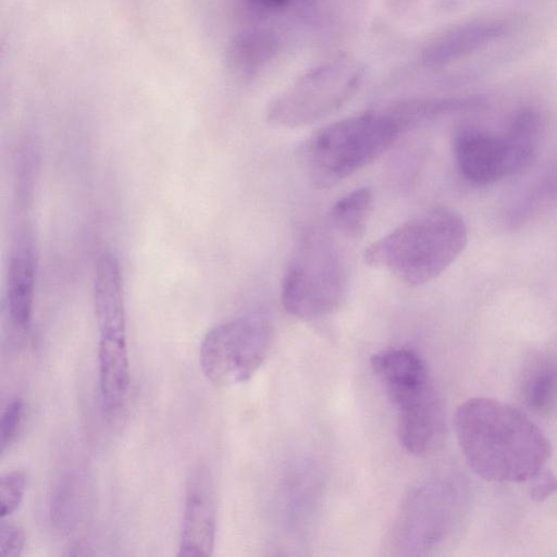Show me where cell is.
Masks as SVG:
<instances>
[{"label":"cell","mask_w":557,"mask_h":557,"mask_svg":"<svg viewBox=\"0 0 557 557\" xmlns=\"http://www.w3.org/2000/svg\"><path fill=\"white\" fill-rule=\"evenodd\" d=\"M371 368L397 411L403 447L414 456L436 449L444 434V411L423 359L409 349L389 348L372 356Z\"/></svg>","instance_id":"3"},{"label":"cell","mask_w":557,"mask_h":557,"mask_svg":"<svg viewBox=\"0 0 557 557\" xmlns=\"http://www.w3.org/2000/svg\"><path fill=\"white\" fill-rule=\"evenodd\" d=\"M511 28L503 18H481L456 26L435 38L424 50L430 65H443L463 58L505 36Z\"/></svg>","instance_id":"11"},{"label":"cell","mask_w":557,"mask_h":557,"mask_svg":"<svg viewBox=\"0 0 557 557\" xmlns=\"http://www.w3.org/2000/svg\"><path fill=\"white\" fill-rule=\"evenodd\" d=\"M260 7L267 9H281L289 3L290 0H253Z\"/></svg>","instance_id":"22"},{"label":"cell","mask_w":557,"mask_h":557,"mask_svg":"<svg viewBox=\"0 0 557 557\" xmlns=\"http://www.w3.org/2000/svg\"><path fill=\"white\" fill-rule=\"evenodd\" d=\"M36 256L30 234L18 232L11 249L8 275V308L15 325L25 329L33 314Z\"/></svg>","instance_id":"12"},{"label":"cell","mask_w":557,"mask_h":557,"mask_svg":"<svg viewBox=\"0 0 557 557\" xmlns=\"http://www.w3.org/2000/svg\"><path fill=\"white\" fill-rule=\"evenodd\" d=\"M462 455L479 476L500 483L529 482L550 456V444L521 410L488 397L462 403L454 418Z\"/></svg>","instance_id":"1"},{"label":"cell","mask_w":557,"mask_h":557,"mask_svg":"<svg viewBox=\"0 0 557 557\" xmlns=\"http://www.w3.org/2000/svg\"><path fill=\"white\" fill-rule=\"evenodd\" d=\"M468 242L463 219L447 208L423 212L364 251L369 265L380 267L411 286L425 284L441 275L462 252Z\"/></svg>","instance_id":"2"},{"label":"cell","mask_w":557,"mask_h":557,"mask_svg":"<svg viewBox=\"0 0 557 557\" xmlns=\"http://www.w3.org/2000/svg\"><path fill=\"white\" fill-rule=\"evenodd\" d=\"M465 511L466 494L456 481L421 483L404 498L385 540L386 548L398 556L430 554L455 534Z\"/></svg>","instance_id":"5"},{"label":"cell","mask_w":557,"mask_h":557,"mask_svg":"<svg viewBox=\"0 0 557 557\" xmlns=\"http://www.w3.org/2000/svg\"><path fill=\"white\" fill-rule=\"evenodd\" d=\"M395 115L362 113L334 122L311 136L302 158L311 184L331 188L383 154L397 139Z\"/></svg>","instance_id":"4"},{"label":"cell","mask_w":557,"mask_h":557,"mask_svg":"<svg viewBox=\"0 0 557 557\" xmlns=\"http://www.w3.org/2000/svg\"><path fill=\"white\" fill-rule=\"evenodd\" d=\"M26 491V475L22 471H10L0 479V516L4 519L21 505Z\"/></svg>","instance_id":"18"},{"label":"cell","mask_w":557,"mask_h":557,"mask_svg":"<svg viewBox=\"0 0 557 557\" xmlns=\"http://www.w3.org/2000/svg\"><path fill=\"white\" fill-rule=\"evenodd\" d=\"M373 206V195L367 187L357 188L332 207L330 219L333 226L348 238H357L364 231Z\"/></svg>","instance_id":"16"},{"label":"cell","mask_w":557,"mask_h":557,"mask_svg":"<svg viewBox=\"0 0 557 557\" xmlns=\"http://www.w3.org/2000/svg\"><path fill=\"white\" fill-rule=\"evenodd\" d=\"M360 65L347 58L329 61L299 77L268 107L267 119L283 127L313 124L341 109L356 94Z\"/></svg>","instance_id":"9"},{"label":"cell","mask_w":557,"mask_h":557,"mask_svg":"<svg viewBox=\"0 0 557 557\" xmlns=\"http://www.w3.org/2000/svg\"><path fill=\"white\" fill-rule=\"evenodd\" d=\"M272 336V321L263 312L244 314L212 327L199 352L205 376L221 387L248 381L265 360Z\"/></svg>","instance_id":"8"},{"label":"cell","mask_w":557,"mask_h":557,"mask_svg":"<svg viewBox=\"0 0 557 557\" xmlns=\"http://www.w3.org/2000/svg\"><path fill=\"white\" fill-rule=\"evenodd\" d=\"M529 483L530 496L537 502H542L557 492V479L545 468L530 480Z\"/></svg>","instance_id":"21"},{"label":"cell","mask_w":557,"mask_h":557,"mask_svg":"<svg viewBox=\"0 0 557 557\" xmlns=\"http://www.w3.org/2000/svg\"><path fill=\"white\" fill-rule=\"evenodd\" d=\"M81 492L77 490L76 478L67 479L58 491L53 502L55 523L62 529H70L77 517Z\"/></svg>","instance_id":"17"},{"label":"cell","mask_w":557,"mask_h":557,"mask_svg":"<svg viewBox=\"0 0 557 557\" xmlns=\"http://www.w3.org/2000/svg\"><path fill=\"white\" fill-rule=\"evenodd\" d=\"M24 405L20 398L11 400L3 409L0 421V451L15 440L23 418Z\"/></svg>","instance_id":"19"},{"label":"cell","mask_w":557,"mask_h":557,"mask_svg":"<svg viewBox=\"0 0 557 557\" xmlns=\"http://www.w3.org/2000/svg\"><path fill=\"white\" fill-rule=\"evenodd\" d=\"M99 389L103 410L117 412L129 387V360L126 334H99Z\"/></svg>","instance_id":"13"},{"label":"cell","mask_w":557,"mask_h":557,"mask_svg":"<svg viewBox=\"0 0 557 557\" xmlns=\"http://www.w3.org/2000/svg\"><path fill=\"white\" fill-rule=\"evenodd\" d=\"M94 307L99 334H126L121 270L110 252L102 253L96 265Z\"/></svg>","instance_id":"14"},{"label":"cell","mask_w":557,"mask_h":557,"mask_svg":"<svg viewBox=\"0 0 557 557\" xmlns=\"http://www.w3.org/2000/svg\"><path fill=\"white\" fill-rule=\"evenodd\" d=\"M345 292L346 270L338 249L322 233H307L282 281L285 310L299 319L323 318L341 306Z\"/></svg>","instance_id":"7"},{"label":"cell","mask_w":557,"mask_h":557,"mask_svg":"<svg viewBox=\"0 0 557 557\" xmlns=\"http://www.w3.org/2000/svg\"><path fill=\"white\" fill-rule=\"evenodd\" d=\"M216 498L210 470L194 466L187 476L178 556L207 557L215 540Z\"/></svg>","instance_id":"10"},{"label":"cell","mask_w":557,"mask_h":557,"mask_svg":"<svg viewBox=\"0 0 557 557\" xmlns=\"http://www.w3.org/2000/svg\"><path fill=\"white\" fill-rule=\"evenodd\" d=\"M25 545L24 530L13 521L0 523V557H17Z\"/></svg>","instance_id":"20"},{"label":"cell","mask_w":557,"mask_h":557,"mask_svg":"<svg viewBox=\"0 0 557 557\" xmlns=\"http://www.w3.org/2000/svg\"><path fill=\"white\" fill-rule=\"evenodd\" d=\"M541 133V117L532 109L515 114L502 135L461 128L454 138L459 172L468 182L481 186L512 176L534 158Z\"/></svg>","instance_id":"6"},{"label":"cell","mask_w":557,"mask_h":557,"mask_svg":"<svg viewBox=\"0 0 557 557\" xmlns=\"http://www.w3.org/2000/svg\"><path fill=\"white\" fill-rule=\"evenodd\" d=\"M520 394L523 404L537 416L548 417L557 411V359L539 357L522 374Z\"/></svg>","instance_id":"15"}]
</instances>
